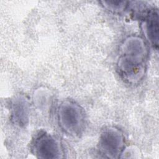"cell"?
<instances>
[{"label": "cell", "instance_id": "cell-1", "mask_svg": "<svg viewBox=\"0 0 159 159\" xmlns=\"http://www.w3.org/2000/svg\"><path fill=\"white\" fill-rule=\"evenodd\" d=\"M147 48L145 42L139 37L127 38L121 47L118 68L121 75L129 82L140 80L144 74Z\"/></svg>", "mask_w": 159, "mask_h": 159}, {"label": "cell", "instance_id": "cell-2", "mask_svg": "<svg viewBox=\"0 0 159 159\" xmlns=\"http://www.w3.org/2000/svg\"><path fill=\"white\" fill-rule=\"evenodd\" d=\"M58 119L61 128L68 134L77 136L81 134L84 122L81 107L71 101H63L58 109Z\"/></svg>", "mask_w": 159, "mask_h": 159}, {"label": "cell", "instance_id": "cell-3", "mask_svg": "<svg viewBox=\"0 0 159 159\" xmlns=\"http://www.w3.org/2000/svg\"><path fill=\"white\" fill-rule=\"evenodd\" d=\"M125 147L124 137L120 130L110 127L101 133L98 148L105 157L117 158L122 154Z\"/></svg>", "mask_w": 159, "mask_h": 159}, {"label": "cell", "instance_id": "cell-4", "mask_svg": "<svg viewBox=\"0 0 159 159\" xmlns=\"http://www.w3.org/2000/svg\"><path fill=\"white\" fill-rule=\"evenodd\" d=\"M34 154L39 158H59L63 155L58 141L49 134H39L32 144Z\"/></svg>", "mask_w": 159, "mask_h": 159}, {"label": "cell", "instance_id": "cell-5", "mask_svg": "<svg viewBox=\"0 0 159 159\" xmlns=\"http://www.w3.org/2000/svg\"><path fill=\"white\" fill-rule=\"evenodd\" d=\"M158 12L157 9L151 10L144 20V30L151 45L158 48L159 39Z\"/></svg>", "mask_w": 159, "mask_h": 159}, {"label": "cell", "instance_id": "cell-6", "mask_svg": "<svg viewBox=\"0 0 159 159\" xmlns=\"http://www.w3.org/2000/svg\"><path fill=\"white\" fill-rule=\"evenodd\" d=\"M29 104L24 96L15 98L12 103V117L14 123L24 126L29 120Z\"/></svg>", "mask_w": 159, "mask_h": 159}, {"label": "cell", "instance_id": "cell-7", "mask_svg": "<svg viewBox=\"0 0 159 159\" xmlns=\"http://www.w3.org/2000/svg\"><path fill=\"white\" fill-rule=\"evenodd\" d=\"M107 5H105L107 8L112 10L118 11V10H122L124 9L125 5H124L126 2L124 1H109V2H104Z\"/></svg>", "mask_w": 159, "mask_h": 159}]
</instances>
